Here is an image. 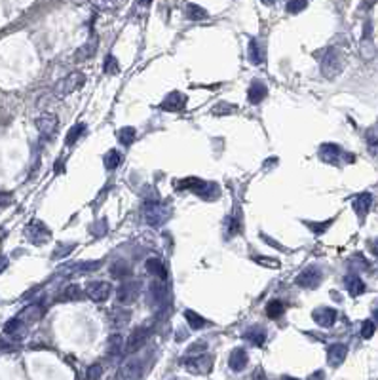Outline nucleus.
Returning a JSON list of instances; mask_svg holds the SVG:
<instances>
[{
    "label": "nucleus",
    "instance_id": "12",
    "mask_svg": "<svg viewBox=\"0 0 378 380\" xmlns=\"http://www.w3.org/2000/svg\"><path fill=\"white\" fill-rule=\"evenodd\" d=\"M57 126H59L57 116H55V114H50V112H46V114H42V116L36 118V130H38L44 137H53L55 131H57Z\"/></svg>",
    "mask_w": 378,
    "mask_h": 380
},
{
    "label": "nucleus",
    "instance_id": "37",
    "mask_svg": "<svg viewBox=\"0 0 378 380\" xmlns=\"http://www.w3.org/2000/svg\"><path fill=\"white\" fill-rule=\"evenodd\" d=\"M110 274H112V278H128L130 276V266L124 262V260H118V262H114L112 264V268H110Z\"/></svg>",
    "mask_w": 378,
    "mask_h": 380
},
{
    "label": "nucleus",
    "instance_id": "42",
    "mask_svg": "<svg viewBox=\"0 0 378 380\" xmlns=\"http://www.w3.org/2000/svg\"><path fill=\"white\" fill-rule=\"evenodd\" d=\"M232 112H236V107H234V105H228V103H219V105H215V109H213V114H215V116H226V114H232Z\"/></svg>",
    "mask_w": 378,
    "mask_h": 380
},
{
    "label": "nucleus",
    "instance_id": "6",
    "mask_svg": "<svg viewBox=\"0 0 378 380\" xmlns=\"http://www.w3.org/2000/svg\"><path fill=\"white\" fill-rule=\"evenodd\" d=\"M183 365H185L190 373H194V375H207V373H211V369H213V358H211V356H205V354L192 356V358L183 360Z\"/></svg>",
    "mask_w": 378,
    "mask_h": 380
},
{
    "label": "nucleus",
    "instance_id": "8",
    "mask_svg": "<svg viewBox=\"0 0 378 380\" xmlns=\"http://www.w3.org/2000/svg\"><path fill=\"white\" fill-rule=\"evenodd\" d=\"M139 287L141 283L139 281H124L122 285H120L118 293H116V299L122 306H130L133 304L137 297H139Z\"/></svg>",
    "mask_w": 378,
    "mask_h": 380
},
{
    "label": "nucleus",
    "instance_id": "18",
    "mask_svg": "<svg viewBox=\"0 0 378 380\" xmlns=\"http://www.w3.org/2000/svg\"><path fill=\"white\" fill-rule=\"evenodd\" d=\"M352 205H354V211H356V215H358L359 219H365V215H367L371 205H373V196L369 192H363V194H359V196L354 198Z\"/></svg>",
    "mask_w": 378,
    "mask_h": 380
},
{
    "label": "nucleus",
    "instance_id": "30",
    "mask_svg": "<svg viewBox=\"0 0 378 380\" xmlns=\"http://www.w3.org/2000/svg\"><path fill=\"white\" fill-rule=\"evenodd\" d=\"M283 312H285V304H283L281 300H270L268 304H266V316H268L270 320L281 318Z\"/></svg>",
    "mask_w": 378,
    "mask_h": 380
},
{
    "label": "nucleus",
    "instance_id": "2",
    "mask_svg": "<svg viewBox=\"0 0 378 380\" xmlns=\"http://www.w3.org/2000/svg\"><path fill=\"white\" fill-rule=\"evenodd\" d=\"M316 57H319V67H321V72L325 78L339 76L340 70H342V57L335 48H325V50L318 51Z\"/></svg>",
    "mask_w": 378,
    "mask_h": 380
},
{
    "label": "nucleus",
    "instance_id": "25",
    "mask_svg": "<svg viewBox=\"0 0 378 380\" xmlns=\"http://www.w3.org/2000/svg\"><path fill=\"white\" fill-rule=\"evenodd\" d=\"M25 323L19 320V318H13V320H10L6 325H4V333L8 335V337H13V339H21L25 333Z\"/></svg>",
    "mask_w": 378,
    "mask_h": 380
},
{
    "label": "nucleus",
    "instance_id": "20",
    "mask_svg": "<svg viewBox=\"0 0 378 380\" xmlns=\"http://www.w3.org/2000/svg\"><path fill=\"white\" fill-rule=\"evenodd\" d=\"M266 93H268V90H266V84H262L260 80H255L251 86H249L247 99H249L251 105H259L260 101L266 97Z\"/></svg>",
    "mask_w": 378,
    "mask_h": 380
},
{
    "label": "nucleus",
    "instance_id": "54",
    "mask_svg": "<svg viewBox=\"0 0 378 380\" xmlns=\"http://www.w3.org/2000/svg\"><path fill=\"white\" fill-rule=\"evenodd\" d=\"M8 268V259L6 257H0V274Z\"/></svg>",
    "mask_w": 378,
    "mask_h": 380
},
{
    "label": "nucleus",
    "instance_id": "29",
    "mask_svg": "<svg viewBox=\"0 0 378 380\" xmlns=\"http://www.w3.org/2000/svg\"><path fill=\"white\" fill-rule=\"evenodd\" d=\"M124 339H122V335H112V337H109V342H107V350H109L110 356H118V354H122L124 352Z\"/></svg>",
    "mask_w": 378,
    "mask_h": 380
},
{
    "label": "nucleus",
    "instance_id": "27",
    "mask_svg": "<svg viewBox=\"0 0 378 380\" xmlns=\"http://www.w3.org/2000/svg\"><path fill=\"white\" fill-rule=\"evenodd\" d=\"M150 297L154 299L156 304H164L166 299H168V287H166L164 283L152 281V285H150Z\"/></svg>",
    "mask_w": 378,
    "mask_h": 380
},
{
    "label": "nucleus",
    "instance_id": "58",
    "mask_svg": "<svg viewBox=\"0 0 378 380\" xmlns=\"http://www.w3.org/2000/svg\"><path fill=\"white\" fill-rule=\"evenodd\" d=\"M373 318H377V321H378V308H375V310H373Z\"/></svg>",
    "mask_w": 378,
    "mask_h": 380
},
{
    "label": "nucleus",
    "instance_id": "1",
    "mask_svg": "<svg viewBox=\"0 0 378 380\" xmlns=\"http://www.w3.org/2000/svg\"><path fill=\"white\" fill-rule=\"evenodd\" d=\"M179 189L192 190L198 198L205 201H213L220 198V187L217 183H211V181H203L198 177H189V179H181L177 183Z\"/></svg>",
    "mask_w": 378,
    "mask_h": 380
},
{
    "label": "nucleus",
    "instance_id": "14",
    "mask_svg": "<svg viewBox=\"0 0 378 380\" xmlns=\"http://www.w3.org/2000/svg\"><path fill=\"white\" fill-rule=\"evenodd\" d=\"M162 110L166 112H181V110L187 107V95L181 93V91H171L166 99L162 101Z\"/></svg>",
    "mask_w": 378,
    "mask_h": 380
},
{
    "label": "nucleus",
    "instance_id": "23",
    "mask_svg": "<svg viewBox=\"0 0 378 380\" xmlns=\"http://www.w3.org/2000/svg\"><path fill=\"white\" fill-rule=\"evenodd\" d=\"M147 272H150L152 276H156L160 280H168V270H166L164 262L160 259H156V257L147 260Z\"/></svg>",
    "mask_w": 378,
    "mask_h": 380
},
{
    "label": "nucleus",
    "instance_id": "36",
    "mask_svg": "<svg viewBox=\"0 0 378 380\" xmlns=\"http://www.w3.org/2000/svg\"><path fill=\"white\" fill-rule=\"evenodd\" d=\"M84 131H86V124H76V126H72V128L69 130V133H67L65 143H67V145H74V143L82 137Z\"/></svg>",
    "mask_w": 378,
    "mask_h": 380
},
{
    "label": "nucleus",
    "instance_id": "41",
    "mask_svg": "<svg viewBox=\"0 0 378 380\" xmlns=\"http://www.w3.org/2000/svg\"><path fill=\"white\" fill-rule=\"evenodd\" d=\"M308 8V2L306 0H291L287 2V11L289 13H300L302 10Z\"/></svg>",
    "mask_w": 378,
    "mask_h": 380
},
{
    "label": "nucleus",
    "instance_id": "35",
    "mask_svg": "<svg viewBox=\"0 0 378 380\" xmlns=\"http://www.w3.org/2000/svg\"><path fill=\"white\" fill-rule=\"evenodd\" d=\"M207 11L203 10V8H199L198 4H187V17L190 19H207Z\"/></svg>",
    "mask_w": 378,
    "mask_h": 380
},
{
    "label": "nucleus",
    "instance_id": "24",
    "mask_svg": "<svg viewBox=\"0 0 378 380\" xmlns=\"http://www.w3.org/2000/svg\"><path fill=\"white\" fill-rule=\"evenodd\" d=\"M42 314H44V306H40V304H30V306H27L25 310L21 312L19 318L23 323L25 321H38L40 318H42Z\"/></svg>",
    "mask_w": 378,
    "mask_h": 380
},
{
    "label": "nucleus",
    "instance_id": "5",
    "mask_svg": "<svg viewBox=\"0 0 378 380\" xmlns=\"http://www.w3.org/2000/svg\"><path fill=\"white\" fill-rule=\"evenodd\" d=\"M321 280H323L321 268L316 266V264H310V266H306L304 270L300 272L295 281H297V285L302 287V289H316L319 283H321Z\"/></svg>",
    "mask_w": 378,
    "mask_h": 380
},
{
    "label": "nucleus",
    "instance_id": "43",
    "mask_svg": "<svg viewBox=\"0 0 378 380\" xmlns=\"http://www.w3.org/2000/svg\"><path fill=\"white\" fill-rule=\"evenodd\" d=\"M105 74H116L118 72V61H116V57L114 55H107V59H105Z\"/></svg>",
    "mask_w": 378,
    "mask_h": 380
},
{
    "label": "nucleus",
    "instance_id": "4",
    "mask_svg": "<svg viewBox=\"0 0 378 380\" xmlns=\"http://www.w3.org/2000/svg\"><path fill=\"white\" fill-rule=\"evenodd\" d=\"M84 82H86V78H84L82 72H70L63 80H59L53 86V93H55L57 97H67L69 93L80 90V88L84 86Z\"/></svg>",
    "mask_w": 378,
    "mask_h": 380
},
{
    "label": "nucleus",
    "instance_id": "10",
    "mask_svg": "<svg viewBox=\"0 0 378 380\" xmlns=\"http://www.w3.org/2000/svg\"><path fill=\"white\" fill-rule=\"evenodd\" d=\"M318 154H319V160L325 162V164H331V166H337V164L340 162V158L346 156L344 150L340 149L339 145H335V143H325V145H321Z\"/></svg>",
    "mask_w": 378,
    "mask_h": 380
},
{
    "label": "nucleus",
    "instance_id": "51",
    "mask_svg": "<svg viewBox=\"0 0 378 380\" xmlns=\"http://www.w3.org/2000/svg\"><path fill=\"white\" fill-rule=\"evenodd\" d=\"M260 238H262V240H266V243H268V245H272V247H276V249H279V251H285V247H283V245H279L278 241L272 240V238H270V236H266V234H260Z\"/></svg>",
    "mask_w": 378,
    "mask_h": 380
},
{
    "label": "nucleus",
    "instance_id": "34",
    "mask_svg": "<svg viewBox=\"0 0 378 380\" xmlns=\"http://www.w3.org/2000/svg\"><path fill=\"white\" fill-rule=\"evenodd\" d=\"M120 160H122V156H120V152L118 150H114V149H110L107 154H105V168L107 170H116L120 166Z\"/></svg>",
    "mask_w": 378,
    "mask_h": 380
},
{
    "label": "nucleus",
    "instance_id": "28",
    "mask_svg": "<svg viewBox=\"0 0 378 380\" xmlns=\"http://www.w3.org/2000/svg\"><path fill=\"white\" fill-rule=\"evenodd\" d=\"M247 57H249V61H251L253 65H260V63H264V55H262V51H260V44L255 40V38L249 42Z\"/></svg>",
    "mask_w": 378,
    "mask_h": 380
},
{
    "label": "nucleus",
    "instance_id": "22",
    "mask_svg": "<svg viewBox=\"0 0 378 380\" xmlns=\"http://www.w3.org/2000/svg\"><path fill=\"white\" fill-rule=\"evenodd\" d=\"M243 339L251 342L253 346H257L260 348L262 344H264V340H266V331L262 329L260 325H253V327H249L245 333H243Z\"/></svg>",
    "mask_w": 378,
    "mask_h": 380
},
{
    "label": "nucleus",
    "instance_id": "46",
    "mask_svg": "<svg viewBox=\"0 0 378 380\" xmlns=\"http://www.w3.org/2000/svg\"><path fill=\"white\" fill-rule=\"evenodd\" d=\"M76 245L74 243H69V245H57V249L53 251V259H61V257H67L70 251L74 249Z\"/></svg>",
    "mask_w": 378,
    "mask_h": 380
},
{
    "label": "nucleus",
    "instance_id": "3",
    "mask_svg": "<svg viewBox=\"0 0 378 380\" xmlns=\"http://www.w3.org/2000/svg\"><path fill=\"white\" fill-rule=\"evenodd\" d=\"M171 217V209L170 205L162 203V201H147L145 203V220L149 226H154V228H160L164 226Z\"/></svg>",
    "mask_w": 378,
    "mask_h": 380
},
{
    "label": "nucleus",
    "instance_id": "31",
    "mask_svg": "<svg viewBox=\"0 0 378 380\" xmlns=\"http://www.w3.org/2000/svg\"><path fill=\"white\" fill-rule=\"evenodd\" d=\"M185 320H187V323L190 325V329H194V331L201 329V327L207 323L198 312H194V310H185Z\"/></svg>",
    "mask_w": 378,
    "mask_h": 380
},
{
    "label": "nucleus",
    "instance_id": "40",
    "mask_svg": "<svg viewBox=\"0 0 378 380\" xmlns=\"http://www.w3.org/2000/svg\"><path fill=\"white\" fill-rule=\"evenodd\" d=\"M63 299L65 300H78L82 299V289H80V285H69L65 293H63Z\"/></svg>",
    "mask_w": 378,
    "mask_h": 380
},
{
    "label": "nucleus",
    "instance_id": "45",
    "mask_svg": "<svg viewBox=\"0 0 378 380\" xmlns=\"http://www.w3.org/2000/svg\"><path fill=\"white\" fill-rule=\"evenodd\" d=\"M255 262H259L262 266H268V268H279V260L278 259H270V257H253Z\"/></svg>",
    "mask_w": 378,
    "mask_h": 380
},
{
    "label": "nucleus",
    "instance_id": "15",
    "mask_svg": "<svg viewBox=\"0 0 378 380\" xmlns=\"http://www.w3.org/2000/svg\"><path fill=\"white\" fill-rule=\"evenodd\" d=\"M131 320V312L126 310L124 306H116V308H112L109 312V321L110 325L114 327V329H122V327H126Z\"/></svg>",
    "mask_w": 378,
    "mask_h": 380
},
{
    "label": "nucleus",
    "instance_id": "52",
    "mask_svg": "<svg viewBox=\"0 0 378 380\" xmlns=\"http://www.w3.org/2000/svg\"><path fill=\"white\" fill-rule=\"evenodd\" d=\"M13 348H15V346H13L11 342H6V340L0 339V352H11Z\"/></svg>",
    "mask_w": 378,
    "mask_h": 380
},
{
    "label": "nucleus",
    "instance_id": "53",
    "mask_svg": "<svg viewBox=\"0 0 378 380\" xmlns=\"http://www.w3.org/2000/svg\"><path fill=\"white\" fill-rule=\"evenodd\" d=\"M325 379V373L323 371H316V373H312L308 377V380H323Z\"/></svg>",
    "mask_w": 378,
    "mask_h": 380
},
{
    "label": "nucleus",
    "instance_id": "49",
    "mask_svg": "<svg viewBox=\"0 0 378 380\" xmlns=\"http://www.w3.org/2000/svg\"><path fill=\"white\" fill-rule=\"evenodd\" d=\"M105 232H107V220L105 219L97 220V222L93 224V228H91V234H93V236H97V238H101Z\"/></svg>",
    "mask_w": 378,
    "mask_h": 380
},
{
    "label": "nucleus",
    "instance_id": "13",
    "mask_svg": "<svg viewBox=\"0 0 378 380\" xmlns=\"http://www.w3.org/2000/svg\"><path fill=\"white\" fill-rule=\"evenodd\" d=\"M312 318L314 321L318 323L319 327H333L335 325V321L339 318V314L335 308H329V306H321V308H316V310L312 312Z\"/></svg>",
    "mask_w": 378,
    "mask_h": 380
},
{
    "label": "nucleus",
    "instance_id": "57",
    "mask_svg": "<svg viewBox=\"0 0 378 380\" xmlns=\"http://www.w3.org/2000/svg\"><path fill=\"white\" fill-rule=\"evenodd\" d=\"M255 380H264V373L260 369H257V373H255Z\"/></svg>",
    "mask_w": 378,
    "mask_h": 380
},
{
    "label": "nucleus",
    "instance_id": "11",
    "mask_svg": "<svg viewBox=\"0 0 378 380\" xmlns=\"http://www.w3.org/2000/svg\"><path fill=\"white\" fill-rule=\"evenodd\" d=\"M86 293L93 302H105L112 293V285L107 283V281H93V283L88 285Z\"/></svg>",
    "mask_w": 378,
    "mask_h": 380
},
{
    "label": "nucleus",
    "instance_id": "47",
    "mask_svg": "<svg viewBox=\"0 0 378 380\" xmlns=\"http://www.w3.org/2000/svg\"><path fill=\"white\" fill-rule=\"evenodd\" d=\"M205 348H207V342L205 340H198V342H194L189 348V356H199L201 352H205Z\"/></svg>",
    "mask_w": 378,
    "mask_h": 380
},
{
    "label": "nucleus",
    "instance_id": "26",
    "mask_svg": "<svg viewBox=\"0 0 378 380\" xmlns=\"http://www.w3.org/2000/svg\"><path fill=\"white\" fill-rule=\"evenodd\" d=\"M95 51H97V38L86 42L82 48H78V51L74 53V57H76V61H88Z\"/></svg>",
    "mask_w": 378,
    "mask_h": 380
},
{
    "label": "nucleus",
    "instance_id": "56",
    "mask_svg": "<svg viewBox=\"0 0 378 380\" xmlns=\"http://www.w3.org/2000/svg\"><path fill=\"white\" fill-rule=\"evenodd\" d=\"M0 203H2V205L10 203V194H0Z\"/></svg>",
    "mask_w": 378,
    "mask_h": 380
},
{
    "label": "nucleus",
    "instance_id": "16",
    "mask_svg": "<svg viewBox=\"0 0 378 380\" xmlns=\"http://www.w3.org/2000/svg\"><path fill=\"white\" fill-rule=\"evenodd\" d=\"M346 356H348V348H346V344H331L327 350V361L331 367H339L344 363L346 360Z\"/></svg>",
    "mask_w": 378,
    "mask_h": 380
},
{
    "label": "nucleus",
    "instance_id": "38",
    "mask_svg": "<svg viewBox=\"0 0 378 380\" xmlns=\"http://www.w3.org/2000/svg\"><path fill=\"white\" fill-rule=\"evenodd\" d=\"M72 270H76V272H93V270H97V268H101V260H88V262H78V264H72L70 266Z\"/></svg>",
    "mask_w": 378,
    "mask_h": 380
},
{
    "label": "nucleus",
    "instance_id": "48",
    "mask_svg": "<svg viewBox=\"0 0 378 380\" xmlns=\"http://www.w3.org/2000/svg\"><path fill=\"white\" fill-rule=\"evenodd\" d=\"M373 335H375V323L371 320L363 321V325H361V337H363V339H371Z\"/></svg>",
    "mask_w": 378,
    "mask_h": 380
},
{
    "label": "nucleus",
    "instance_id": "59",
    "mask_svg": "<svg viewBox=\"0 0 378 380\" xmlns=\"http://www.w3.org/2000/svg\"><path fill=\"white\" fill-rule=\"evenodd\" d=\"M281 380H297V379H291V377H283Z\"/></svg>",
    "mask_w": 378,
    "mask_h": 380
},
{
    "label": "nucleus",
    "instance_id": "21",
    "mask_svg": "<svg viewBox=\"0 0 378 380\" xmlns=\"http://www.w3.org/2000/svg\"><path fill=\"white\" fill-rule=\"evenodd\" d=\"M344 285H346V289H348V293L352 297H359V295H363L365 289H367L363 280L359 278L358 274H348V276L344 278Z\"/></svg>",
    "mask_w": 378,
    "mask_h": 380
},
{
    "label": "nucleus",
    "instance_id": "39",
    "mask_svg": "<svg viewBox=\"0 0 378 380\" xmlns=\"http://www.w3.org/2000/svg\"><path fill=\"white\" fill-rule=\"evenodd\" d=\"M239 230H241V217H239V213H236V215L230 217L228 222H226V232H228L230 236H236Z\"/></svg>",
    "mask_w": 378,
    "mask_h": 380
},
{
    "label": "nucleus",
    "instance_id": "50",
    "mask_svg": "<svg viewBox=\"0 0 378 380\" xmlns=\"http://www.w3.org/2000/svg\"><path fill=\"white\" fill-rule=\"evenodd\" d=\"M101 375H103V367H101L99 363L91 365L90 369H88V380H99Z\"/></svg>",
    "mask_w": 378,
    "mask_h": 380
},
{
    "label": "nucleus",
    "instance_id": "7",
    "mask_svg": "<svg viewBox=\"0 0 378 380\" xmlns=\"http://www.w3.org/2000/svg\"><path fill=\"white\" fill-rule=\"evenodd\" d=\"M25 234L34 245H42L51 238V232L48 230V226L40 220H30L29 226L25 228Z\"/></svg>",
    "mask_w": 378,
    "mask_h": 380
},
{
    "label": "nucleus",
    "instance_id": "9",
    "mask_svg": "<svg viewBox=\"0 0 378 380\" xmlns=\"http://www.w3.org/2000/svg\"><path fill=\"white\" fill-rule=\"evenodd\" d=\"M150 337V331L147 327H137V329H133L128 340H126V348L124 352L126 354H135V352H139L145 344H147V340Z\"/></svg>",
    "mask_w": 378,
    "mask_h": 380
},
{
    "label": "nucleus",
    "instance_id": "19",
    "mask_svg": "<svg viewBox=\"0 0 378 380\" xmlns=\"http://www.w3.org/2000/svg\"><path fill=\"white\" fill-rule=\"evenodd\" d=\"M141 377V361L131 360L128 363L122 365V369L118 371L120 380H137Z\"/></svg>",
    "mask_w": 378,
    "mask_h": 380
},
{
    "label": "nucleus",
    "instance_id": "17",
    "mask_svg": "<svg viewBox=\"0 0 378 380\" xmlns=\"http://www.w3.org/2000/svg\"><path fill=\"white\" fill-rule=\"evenodd\" d=\"M247 361H249V356H247V352H245V348H234V350L230 352L228 365L232 371H236V373L243 371L247 367Z\"/></svg>",
    "mask_w": 378,
    "mask_h": 380
},
{
    "label": "nucleus",
    "instance_id": "33",
    "mask_svg": "<svg viewBox=\"0 0 378 380\" xmlns=\"http://www.w3.org/2000/svg\"><path fill=\"white\" fill-rule=\"evenodd\" d=\"M365 139H367V145H369V150H371V154H373V156H378V126H375V128L367 130V135H365Z\"/></svg>",
    "mask_w": 378,
    "mask_h": 380
},
{
    "label": "nucleus",
    "instance_id": "55",
    "mask_svg": "<svg viewBox=\"0 0 378 380\" xmlns=\"http://www.w3.org/2000/svg\"><path fill=\"white\" fill-rule=\"evenodd\" d=\"M371 251H373V255H377L378 257V238L371 241Z\"/></svg>",
    "mask_w": 378,
    "mask_h": 380
},
{
    "label": "nucleus",
    "instance_id": "44",
    "mask_svg": "<svg viewBox=\"0 0 378 380\" xmlns=\"http://www.w3.org/2000/svg\"><path fill=\"white\" fill-rule=\"evenodd\" d=\"M308 224V228L312 232H316V234H321V232H325L333 224V219H329V220H325V222H306Z\"/></svg>",
    "mask_w": 378,
    "mask_h": 380
},
{
    "label": "nucleus",
    "instance_id": "32",
    "mask_svg": "<svg viewBox=\"0 0 378 380\" xmlns=\"http://www.w3.org/2000/svg\"><path fill=\"white\" fill-rule=\"evenodd\" d=\"M135 137H137V131H135V128H131V126H128V128H122V130L118 131V141L124 145V147H130V145H133Z\"/></svg>",
    "mask_w": 378,
    "mask_h": 380
}]
</instances>
